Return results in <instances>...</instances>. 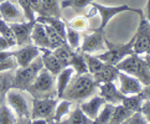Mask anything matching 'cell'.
<instances>
[{"mask_svg":"<svg viewBox=\"0 0 150 124\" xmlns=\"http://www.w3.org/2000/svg\"><path fill=\"white\" fill-rule=\"evenodd\" d=\"M96 87H97V83L94 82V78L91 73L77 74V77L69 81L62 98L68 99L71 102L83 101L94 92Z\"/></svg>","mask_w":150,"mask_h":124,"instance_id":"obj_1","label":"cell"},{"mask_svg":"<svg viewBox=\"0 0 150 124\" xmlns=\"http://www.w3.org/2000/svg\"><path fill=\"white\" fill-rule=\"evenodd\" d=\"M115 67L118 68V71L125 72L138 78L143 83V86L150 84V68L146 64L145 60L140 57V55L133 53V55L120 61Z\"/></svg>","mask_w":150,"mask_h":124,"instance_id":"obj_2","label":"cell"},{"mask_svg":"<svg viewBox=\"0 0 150 124\" xmlns=\"http://www.w3.org/2000/svg\"><path fill=\"white\" fill-rule=\"evenodd\" d=\"M42 68H44V63H42L41 56L35 58L29 66L19 67L14 73L13 88L18 91H28Z\"/></svg>","mask_w":150,"mask_h":124,"instance_id":"obj_3","label":"cell"},{"mask_svg":"<svg viewBox=\"0 0 150 124\" xmlns=\"http://www.w3.org/2000/svg\"><path fill=\"white\" fill-rule=\"evenodd\" d=\"M107 50L102 53H97V56L100 61H103L110 66H117L120 61H123L125 57L130 56L134 53L133 51V37L128 44H113L105 39Z\"/></svg>","mask_w":150,"mask_h":124,"instance_id":"obj_4","label":"cell"},{"mask_svg":"<svg viewBox=\"0 0 150 124\" xmlns=\"http://www.w3.org/2000/svg\"><path fill=\"white\" fill-rule=\"evenodd\" d=\"M55 76L46 68H42L28 91L34 98H52L50 96L55 93Z\"/></svg>","mask_w":150,"mask_h":124,"instance_id":"obj_5","label":"cell"},{"mask_svg":"<svg viewBox=\"0 0 150 124\" xmlns=\"http://www.w3.org/2000/svg\"><path fill=\"white\" fill-rule=\"evenodd\" d=\"M140 15V23L137 29V32L133 36V51L137 55H144L150 47V23L144 18L143 11Z\"/></svg>","mask_w":150,"mask_h":124,"instance_id":"obj_6","label":"cell"},{"mask_svg":"<svg viewBox=\"0 0 150 124\" xmlns=\"http://www.w3.org/2000/svg\"><path fill=\"white\" fill-rule=\"evenodd\" d=\"M58 98H34L33 99V112H31V118L37 119H52L55 114V109L57 106Z\"/></svg>","mask_w":150,"mask_h":124,"instance_id":"obj_7","label":"cell"},{"mask_svg":"<svg viewBox=\"0 0 150 124\" xmlns=\"http://www.w3.org/2000/svg\"><path fill=\"white\" fill-rule=\"evenodd\" d=\"M79 48H81L82 53H88V55L105 51L107 46H105L104 30L98 29L97 31L92 32L91 35H87L83 39V42Z\"/></svg>","mask_w":150,"mask_h":124,"instance_id":"obj_8","label":"cell"},{"mask_svg":"<svg viewBox=\"0 0 150 124\" xmlns=\"http://www.w3.org/2000/svg\"><path fill=\"white\" fill-rule=\"evenodd\" d=\"M92 8L94 10H97L100 15V26L99 29L100 30H104L105 26L109 24V21L113 19V16L120 14L123 11H134V13H140L142 10H137V9H133L128 5H119V6H104V5H100L97 3H91Z\"/></svg>","mask_w":150,"mask_h":124,"instance_id":"obj_9","label":"cell"},{"mask_svg":"<svg viewBox=\"0 0 150 124\" xmlns=\"http://www.w3.org/2000/svg\"><path fill=\"white\" fill-rule=\"evenodd\" d=\"M6 101L9 106L11 107L13 112L20 118H28L29 117V106L26 98L23 96L21 91L18 89H9L6 92Z\"/></svg>","mask_w":150,"mask_h":124,"instance_id":"obj_10","label":"cell"},{"mask_svg":"<svg viewBox=\"0 0 150 124\" xmlns=\"http://www.w3.org/2000/svg\"><path fill=\"white\" fill-rule=\"evenodd\" d=\"M0 16L4 21H6L8 24L13 23H24L26 21L25 15L23 10L19 9L16 5L10 0H3L0 3Z\"/></svg>","mask_w":150,"mask_h":124,"instance_id":"obj_11","label":"cell"},{"mask_svg":"<svg viewBox=\"0 0 150 124\" xmlns=\"http://www.w3.org/2000/svg\"><path fill=\"white\" fill-rule=\"evenodd\" d=\"M118 79H119V91L122 94L132 96V94H138L142 92L143 83L138 78L132 76V74H128L125 72L119 71V73H118Z\"/></svg>","mask_w":150,"mask_h":124,"instance_id":"obj_12","label":"cell"},{"mask_svg":"<svg viewBox=\"0 0 150 124\" xmlns=\"http://www.w3.org/2000/svg\"><path fill=\"white\" fill-rule=\"evenodd\" d=\"M36 23V19L34 21H24V23H13L9 24L10 28L13 29V32L16 39L18 46L29 45L31 42V31Z\"/></svg>","mask_w":150,"mask_h":124,"instance_id":"obj_13","label":"cell"},{"mask_svg":"<svg viewBox=\"0 0 150 124\" xmlns=\"http://www.w3.org/2000/svg\"><path fill=\"white\" fill-rule=\"evenodd\" d=\"M41 55V50L35 45H24L19 50L14 51V57L18 62V67H26L33 62L35 58Z\"/></svg>","mask_w":150,"mask_h":124,"instance_id":"obj_14","label":"cell"},{"mask_svg":"<svg viewBox=\"0 0 150 124\" xmlns=\"http://www.w3.org/2000/svg\"><path fill=\"white\" fill-rule=\"evenodd\" d=\"M98 87H99V96L105 101V103H110V104L122 103L124 94L120 93V91L115 87L114 82L102 83Z\"/></svg>","mask_w":150,"mask_h":124,"instance_id":"obj_15","label":"cell"},{"mask_svg":"<svg viewBox=\"0 0 150 124\" xmlns=\"http://www.w3.org/2000/svg\"><path fill=\"white\" fill-rule=\"evenodd\" d=\"M31 42L39 47L40 50L41 48H49L50 50V41L46 34L45 25L42 23H39V21L35 23L33 31H31Z\"/></svg>","mask_w":150,"mask_h":124,"instance_id":"obj_16","label":"cell"},{"mask_svg":"<svg viewBox=\"0 0 150 124\" xmlns=\"http://www.w3.org/2000/svg\"><path fill=\"white\" fill-rule=\"evenodd\" d=\"M42 52V63H44V68H46L50 73H52L53 76H57L60 73L63 67L60 63V61L57 60V57L53 55L52 50H49V48H41Z\"/></svg>","mask_w":150,"mask_h":124,"instance_id":"obj_17","label":"cell"},{"mask_svg":"<svg viewBox=\"0 0 150 124\" xmlns=\"http://www.w3.org/2000/svg\"><path fill=\"white\" fill-rule=\"evenodd\" d=\"M105 104V101L100 96H96L93 98H91L89 101H86L81 104V109L88 118H91L92 120H94L97 118L98 113L100 112L102 107Z\"/></svg>","mask_w":150,"mask_h":124,"instance_id":"obj_18","label":"cell"},{"mask_svg":"<svg viewBox=\"0 0 150 124\" xmlns=\"http://www.w3.org/2000/svg\"><path fill=\"white\" fill-rule=\"evenodd\" d=\"M118 68L115 66H110V64H105V66L98 71L97 73L92 74L94 78V82L97 83V86L102 83H107V82H114L118 77Z\"/></svg>","mask_w":150,"mask_h":124,"instance_id":"obj_19","label":"cell"},{"mask_svg":"<svg viewBox=\"0 0 150 124\" xmlns=\"http://www.w3.org/2000/svg\"><path fill=\"white\" fill-rule=\"evenodd\" d=\"M73 73H74L73 68L68 66V67H65L60 73L57 74V86H56L57 98H62V96H63V93H65L69 81L72 79Z\"/></svg>","mask_w":150,"mask_h":124,"instance_id":"obj_20","label":"cell"},{"mask_svg":"<svg viewBox=\"0 0 150 124\" xmlns=\"http://www.w3.org/2000/svg\"><path fill=\"white\" fill-rule=\"evenodd\" d=\"M36 21L46 25H50L51 28L57 31L62 39L66 40V24L61 20V18H55V16H41L39 15V18H36Z\"/></svg>","mask_w":150,"mask_h":124,"instance_id":"obj_21","label":"cell"},{"mask_svg":"<svg viewBox=\"0 0 150 124\" xmlns=\"http://www.w3.org/2000/svg\"><path fill=\"white\" fill-rule=\"evenodd\" d=\"M66 117H67L66 119H62L57 124H91L94 122L84 114L81 109V107L74 108L72 112H69L68 115H66Z\"/></svg>","mask_w":150,"mask_h":124,"instance_id":"obj_22","label":"cell"},{"mask_svg":"<svg viewBox=\"0 0 150 124\" xmlns=\"http://www.w3.org/2000/svg\"><path fill=\"white\" fill-rule=\"evenodd\" d=\"M52 52H53V55L57 57V60L60 61V63L62 64V67L65 68V67H68L69 63H71L74 50H72V48L69 47L67 44H65V45L55 48V50H52Z\"/></svg>","mask_w":150,"mask_h":124,"instance_id":"obj_23","label":"cell"},{"mask_svg":"<svg viewBox=\"0 0 150 124\" xmlns=\"http://www.w3.org/2000/svg\"><path fill=\"white\" fill-rule=\"evenodd\" d=\"M134 112L127 109L124 106L122 103L114 106V109H113V113H112V117L109 119V124H122L124 120H127Z\"/></svg>","mask_w":150,"mask_h":124,"instance_id":"obj_24","label":"cell"},{"mask_svg":"<svg viewBox=\"0 0 150 124\" xmlns=\"http://www.w3.org/2000/svg\"><path fill=\"white\" fill-rule=\"evenodd\" d=\"M42 15L41 16H55L61 18V9L58 0H41Z\"/></svg>","mask_w":150,"mask_h":124,"instance_id":"obj_25","label":"cell"},{"mask_svg":"<svg viewBox=\"0 0 150 124\" xmlns=\"http://www.w3.org/2000/svg\"><path fill=\"white\" fill-rule=\"evenodd\" d=\"M69 67L73 68V71L77 74H83V73H88V68H87V62H86L84 55L81 52L78 53L74 51L73 57L71 60V63H69Z\"/></svg>","mask_w":150,"mask_h":124,"instance_id":"obj_26","label":"cell"},{"mask_svg":"<svg viewBox=\"0 0 150 124\" xmlns=\"http://www.w3.org/2000/svg\"><path fill=\"white\" fill-rule=\"evenodd\" d=\"M143 102H144L143 97L140 96V93H138V94H132V96H124V98L122 101V104L127 109H129L132 112H140Z\"/></svg>","mask_w":150,"mask_h":124,"instance_id":"obj_27","label":"cell"},{"mask_svg":"<svg viewBox=\"0 0 150 124\" xmlns=\"http://www.w3.org/2000/svg\"><path fill=\"white\" fill-rule=\"evenodd\" d=\"M44 25H45L47 37H49V41H50V50H55V48L66 44V40L62 39L57 31L53 30L50 25H46V24H44Z\"/></svg>","mask_w":150,"mask_h":124,"instance_id":"obj_28","label":"cell"},{"mask_svg":"<svg viewBox=\"0 0 150 124\" xmlns=\"http://www.w3.org/2000/svg\"><path fill=\"white\" fill-rule=\"evenodd\" d=\"M66 44L72 48V50H78L81 46V34L79 31L72 29L71 26L66 28Z\"/></svg>","mask_w":150,"mask_h":124,"instance_id":"obj_29","label":"cell"},{"mask_svg":"<svg viewBox=\"0 0 150 124\" xmlns=\"http://www.w3.org/2000/svg\"><path fill=\"white\" fill-rule=\"evenodd\" d=\"M83 55H84V58H86V62H87L88 73H91V74L97 73L98 71H100V69L107 64L103 61H100L97 56L88 55V53H83Z\"/></svg>","mask_w":150,"mask_h":124,"instance_id":"obj_30","label":"cell"},{"mask_svg":"<svg viewBox=\"0 0 150 124\" xmlns=\"http://www.w3.org/2000/svg\"><path fill=\"white\" fill-rule=\"evenodd\" d=\"M72 106V102L68 101V99H63L60 103H57L56 106V109H55V114H53L52 119L55 120L56 123L61 122L63 119V117H66L68 113H69V108Z\"/></svg>","mask_w":150,"mask_h":124,"instance_id":"obj_31","label":"cell"},{"mask_svg":"<svg viewBox=\"0 0 150 124\" xmlns=\"http://www.w3.org/2000/svg\"><path fill=\"white\" fill-rule=\"evenodd\" d=\"M0 36H3L5 40L9 42V45L11 47L18 46L16 45V39H15V35L13 32V29L10 28V25L4 21L3 19H0Z\"/></svg>","mask_w":150,"mask_h":124,"instance_id":"obj_32","label":"cell"},{"mask_svg":"<svg viewBox=\"0 0 150 124\" xmlns=\"http://www.w3.org/2000/svg\"><path fill=\"white\" fill-rule=\"evenodd\" d=\"M14 73L11 71H3L0 72V94L6 93L9 89L13 88Z\"/></svg>","mask_w":150,"mask_h":124,"instance_id":"obj_33","label":"cell"},{"mask_svg":"<svg viewBox=\"0 0 150 124\" xmlns=\"http://www.w3.org/2000/svg\"><path fill=\"white\" fill-rule=\"evenodd\" d=\"M114 109V104H110V103H105L103 106V108L100 109V112L98 113L97 118L94 119V122L97 124H107L109 122L110 117H112V113H113Z\"/></svg>","mask_w":150,"mask_h":124,"instance_id":"obj_34","label":"cell"},{"mask_svg":"<svg viewBox=\"0 0 150 124\" xmlns=\"http://www.w3.org/2000/svg\"><path fill=\"white\" fill-rule=\"evenodd\" d=\"M16 118L13 109H10L8 106L1 104L0 106V124H15Z\"/></svg>","mask_w":150,"mask_h":124,"instance_id":"obj_35","label":"cell"},{"mask_svg":"<svg viewBox=\"0 0 150 124\" xmlns=\"http://www.w3.org/2000/svg\"><path fill=\"white\" fill-rule=\"evenodd\" d=\"M94 0H62L61 8H72L76 11H81L82 9H84L87 5H91V3H93Z\"/></svg>","mask_w":150,"mask_h":124,"instance_id":"obj_36","label":"cell"},{"mask_svg":"<svg viewBox=\"0 0 150 124\" xmlns=\"http://www.w3.org/2000/svg\"><path fill=\"white\" fill-rule=\"evenodd\" d=\"M20 9L23 10V13L25 15V19L26 21H34L35 18V13L34 10L31 9V5H30V0H16Z\"/></svg>","mask_w":150,"mask_h":124,"instance_id":"obj_37","label":"cell"},{"mask_svg":"<svg viewBox=\"0 0 150 124\" xmlns=\"http://www.w3.org/2000/svg\"><path fill=\"white\" fill-rule=\"evenodd\" d=\"M68 26L77 31H84L86 29H88V20L84 16H76L68 23Z\"/></svg>","mask_w":150,"mask_h":124,"instance_id":"obj_38","label":"cell"},{"mask_svg":"<svg viewBox=\"0 0 150 124\" xmlns=\"http://www.w3.org/2000/svg\"><path fill=\"white\" fill-rule=\"evenodd\" d=\"M122 124H148V123L145 119V115H144L142 112H134L133 114Z\"/></svg>","mask_w":150,"mask_h":124,"instance_id":"obj_39","label":"cell"},{"mask_svg":"<svg viewBox=\"0 0 150 124\" xmlns=\"http://www.w3.org/2000/svg\"><path fill=\"white\" fill-rule=\"evenodd\" d=\"M16 67H18V62H16V60H15L14 56L9 57V58H6V60H4V61L0 62V72H3V71H11V69L16 68Z\"/></svg>","mask_w":150,"mask_h":124,"instance_id":"obj_40","label":"cell"},{"mask_svg":"<svg viewBox=\"0 0 150 124\" xmlns=\"http://www.w3.org/2000/svg\"><path fill=\"white\" fill-rule=\"evenodd\" d=\"M30 5L31 9L34 10V13L42 15V5H41V0H30Z\"/></svg>","mask_w":150,"mask_h":124,"instance_id":"obj_41","label":"cell"},{"mask_svg":"<svg viewBox=\"0 0 150 124\" xmlns=\"http://www.w3.org/2000/svg\"><path fill=\"white\" fill-rule=\"evenodd\" d=\"M140 112H142L145 117H146V115H150V99L143 102L142 108H140Z\"/></svg>","mask_w":150,"mask_h":124,"instance_id":"obj_42","label":"cell"},{"mask_svg":"<svg viewBox=\"0 0 150 124\" xmlns=\"http://www.w3.org/2000/svg\"><path fill=\"white\" fill-rule=\"evenodd\" d=\"M140 96L143 97V99H144V101L150 99V84L145 86V87H143L142 92H140Z\"/></svg>","mask_w":150,"mask_h":124,"instance_id":"obj_43","label":"cell"},{"mask_svg":"<svg viewBox=\"0 0 150 124\" xmlns=\"http://www.w3.org/2000/svg\"><path fill=\"white\" fill-rule=\"evenodd\" d=\"M14 56V51H9V50H4V51H0V62L6 60V58Z\"/></svg>","mask_w":150,"mask_h":124,"instance_id":"obj_44","label":"cell"},{"mask_svg":"<svg viewBox=\"0 0 150 124\" xmlns=\"http://www.w3.org/2000/svg\"><path fill=\"white\" fill-rule=\"evenodd\" d=\"M11 48V46L9 45V42L4 39L3 36H0V51H4V50H9Z\"/></svg>","mask_w":150,"mask_h":124,"instance_id":"obj_45","label":"cell"},{"mask_svg":"<svg viewBox=\"0 0 150 124\" xmlns=\"http://www.w3.org/2000/svg\"><path fill=\"white\" fill-rule=\"evenodd\" d=\"M144 18H145L149 23H150V0H148L146 3V6H145V10H144Z\"/></svg>","mask_w":150,"mask_h":124,"instance_id":"obj_46","label":"cell"},{"mask_svg":"<svg viewBox=\"0 0 150 124\" xmlns=\"http://www.w3.org/2000/svg\"><path fill=\"white\" fill-rule=\"evenodd\" d=\"M31 124H47V120L42 119V118H37V119H33Z\"/></svg>","mask_w":150,"mask_h":124,"instance_id":"obj_47","label":"cell"},{"mask_svg":"<svg viewBox=\"0 0 150 124\" xmlns=\"http://www.w3.org/2000/svg\"><path fill=\"white\" fill-rule=\"evenodd\" d=\"M146 120L150 123V115H146Z\"/></svg>","mask_w":150,"mask_h":124,"instance_id":"obj_48","label":"cell"},{"mask_svg":"<svg viewBox=\"0 0 150 124\" xmlns=\"http://www.w3.org/2000/svg\"><path fill=\"white\" fill-rule=\"evenodd\" d=\"M10 1H13V3H14V1H16V0H10Z\"/></svg>","mask_w":150,"mask_h":124,"instance_id":"obj_49","label":"cell"},{"mask_svg":"<svg viewBox=\"0 0 150 124\" xmlns=\"http://www.w3.org/2000/svg\"><path fill=\"white\" fill-rule=\"evenodd\" d=\"M91 124H97V123H96V122H93V123H91Z\"/></svg>","mask_w":150,"mask_h":124,"instance_id":"obj_50","label":"cell"},{"mask_svg":"<svg viewBox=\"0 0 150 124\" xmlns=\"http://www.w3.org/2000/svg\"><path fill=\"white\" fill-rule=\"evenodd\" d=\"M0 19H1V16H0Z\"/></svg>","mask_w":150,"mask_h":124,"instance_id":"obj_51","label":"cell"},{"mask_svg":"<svg viewBox=\"0 0 150 124\" xmlns=\"http://www.w3.org/2000/svg\"><path fill=\"white\" fill-rule=\"evenodd\" d=\"M148 124H150V123H148Z\"/></svg>","mask_w":150,"mask_h":124,"instance_id":"obj_52","label":"cell"}]
</instances>
